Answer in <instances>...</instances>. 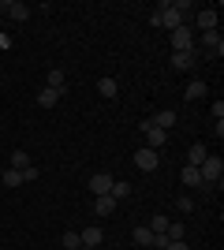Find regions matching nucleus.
I'll return each mask as SVG.
<instances>
[{"mask_svg": "<svg viewBox=\"0 0 224 250\" xmlns=\"http://www.w3.org/2000/svg\"><path fill=\"white\" fill-rule=\"evenodd\" d=\"M194 45L198 42H194V30L187 26V22L172 30V52H194Z\"/></svg>", "mask_w": 224, "mask_h": 250, "instance_id": "2", "label": "nucleus"}, {"mask_svg": "<svg viewBox=\"0 0 224 250\" xmlns=\"http://www.w3.org/2000/svg\"><path fill=\"white\" fill-rule=\"evenodd\" d=\"M146 228L153 231V235H164V228H168V217H153V220L146 224Z\"/></svg>", "mask_w": 224, "mask_h": 250, "instance_id": "24", "label": "nucleus"}, {"mask_svg": "<svg viewBox=\"0 0 224 250\" xmlns=\"http://www.w3.org/2000/svg\"><path fill=\"white\" fill-rule=\"evenodd\" d=\"M213 120H224V101H213Z\"/></svg>", "mask_w": 224, "mask_h": 250, "instance_id": "31", "label": "nucleus"}, {"mask_svg": "<svg viewBox=\"0 0 224 250\" xmlns=\"http://www.w3.org/2000/svg\"><path fill=\"white\" fill-rule=\"evenodd\" d=\"M79 239H82V247H90V250H97V243L105 239V231L97 228V224H90V228H82V231H79Z\"/></svg>", "mask_w": 224, "mask_h": 250, "instance_id": "11", "label": "nucleus"}, {"mask_svg": "<svg viewBox=\"0 0 224 250\" xmlns=\"http://www.w3.org/2000/svg\"><path fill=\"white\" fill-rule=\"evenodd\" d=\"M194 63H198V49L194 52H172V67L176 71H191Z\"/></svg>", "mask_w": 224, "mask_h": 250, "instance_id": "9", "label": "nucleus"}, {"mask_svg": "<svg viewBox=\"0 0 224 250\" xmlns=\"http://www.w3.org/2000/svg\"><path fill=\"white\" fill-rule=\"evenodd\" d=\"M183 22H187V19H183L180 11L172 8V0H161V4H157V26H164V30L172 34L176 26H183Z\"/></svg>", "mask_w": 224, "mask_h": 250, "instance_id": "1", "label": "nucleus"}, {"mask_svg": "<svg viewBox=\"0 0 224 250\" xmlns=\"http://www.w3.org/2000/svg\"><path fill=\"white\" fill-rule=\"evenodd\" d=\"M4 11H8L11 22H26V19H30V8H26L22 0H8V4H4Z\"/></svg>", "mask_w": 224, "mask_h": 250, "instance_id": "7", "label": "nucleus"}, {"mask_svg": "<svg viewBox=\"0 0 224 250\" xmlns=\"http://www.w3.org/2000/svg\"><path fill=\"white\" fill-rule=\"evenodd\" d=\"M135 247H153V231L142 224V228H135Z\"/></svg>", "mask_w": 224, "mask_h": 250, "instance_id": "22", "label": "nucleus"}, {"mask_svg": "<svg viewBox=\"0 0 224 250\" xmlns=\"http://www.w3.org/2000/svg\"><path fill=\"white\" fill-rule=\"evenodd\" d=\"M205 157H209V149H205L202 142H194V146L187 149V165H191V168H198V165L205 161Z\"/></svg>", "mask_w": 224, "mask_h": 250, "instance_id": "13", "label": "nucleus"}, {"mask_svg": "<svg viewBox=\"0 0 224 250\" xmlns=\"http://www.w3.org/2000/svg\"><path fill=\"white\" fill-rule=\"evenodd\" d=\"M164 250H191V247H187V239H176V243H168Z\"/></svg>", "mask_w": 224, "mask_h": 250, "instance_id": "30", "label": "nucleus"}, {"mask_svg": "<svg viewBox=\"0 0 224 250\" xmlns=\"http://www.w3.org/2000/svg\"><path fill=\"white\" fill-rule=\"evenodd\" d=\"M45 86H49V90H56L60 97H67V75L60 71V67H49V71H45Z\"/></svg>", "mask_w": 224, "mask_h": 250, "instance_id": "4", "label": "nucleus"}, {"mask_svg": "<svg viewBox=\"0 0 224 250\" xmlns=\"http://www.w3.org/2000/svg\"><path fill=\"white\" fill-rule=\"evenodd\" d=\"M164 235H168L172 243H176V239H187V228H183V220H168V228H164Z\"/></svg>", "mask_w": 224, "mask_h": 250, "instance_id": "19", "label": "nucleus"}, {"mask_svg": "<svg viewBox=\"0 0 224 250\" xmlns=\"http://www.w3.org/2000/svg\"><path fill=\"white\" fill-rule=\"evenodd\" d=\"M56 101H60V94H56V90H49V86H45V90H38V104H41V108H53Z\"/></svg>", "mask_w": 224, "mask_h": 250, "instance_id": "21", "label": "nucleus"}, {"mask_svg": "<svg viewBox=\"0 0 224 250\" xmlns=\"http://www.w3.org/2000/svg\"><path fill=\"white\" fill-rule=\"evenodd\" d=\"M183 187H191V190H202V172L191 165H183Z\"/></svg>", "mask_w": 224, "mask_h": 250, "instance_id": "12", "label": "nucleus"}, {"mask_svg": "<svg viewBox=\"0 0 224 250\" xmlns=\"http://www.w3.org/2000/svg\"><path fill=\"white\" fill-rule=\"evenodd\" d=\"M34 179H38V168H34V165L22 168V183H34Z\"/></svg>", "mask_w": 224, "mask_h": 250, "instance_id": "28", "label": "nucleus"}, {"mask_svg": "<svg viewBox=\"0 0 224 250\" xmlns=\"http://www.w3.org/2000/svg\"><path fill=\"white\" fill-rule=\"evenodd\" d=\"M116 202H123V198H131V183H123V179H112V190H108Z\"/></svg>", "mask_w": 224, "mask_h": 250, "instance_id": "18", "label": "nucleus"}, {"mask_svg": "<svg viewBox=\"0 0 224 250\" xmlns=\"http://www.w3.org/2000/svg\"><path fill=\"white\" fill-rule=\"evenodd\" d=\"M135 165H139L142 172H153V168L161 165V161H157V149H146V146H142L139 153H135Z\"/></svg>", "mask_w": 224, "mask_h": 250, "instance_id": "8", "label": "nucleus"}, {"mask_svg": "<svg viewBox=\"0 0 224 250\" xmlns=\"http://www.w3.org/2000/svg\"><path fill=\"white\" fill-rule=\"evenodd\" d=\"M194 19H198V30H202V34L217 30V11H198Z\"/></svg>", "mask_w": 224, "mask_h": 250, "instance_id": "15", "label": "nucleus"}, {"mask_svg": "<svg viewBox=\"0 0 224 250\" xmlns=\"http://www.w3.org/2000/svg\"><path fill=\"white\" fill-rule=\"evenodd\" d=\"M202 45H205V52H209L213 60H221V56H224V38H221V30L202 34Z\"/></svg>", "mask_w": 224, "mask_h": 250, "instance_id": "5", "label": "nucleus"}, {"mask_svg": "<svg viewBox=\"0 0 224 250\" xmlns=\"http://www.w3.org/2000/svg\"><path fill=\"white\" fill-rule=\"evenodd\" d=\"M172 8L180 11L183 19H191V11H194V4H191V0H172Z\"/></svg>", "mask_w": 224, "mask_h": 250, "instance_id": "26", "label": "nucleus"}, {"mask_svg": "<svg viewBox=\"0 0 224 250\" xmlns=\"http://www.w3.org/2000/svg\"><path fill=\"white\" fill-rule=\"evenodd\" d=\"M90 190H94V198L108 194V190H112V176H108V172H94V176H90Z\"/></svg>", "mask_w": 224, "mask_h": 250, "instance_id": "6", "label": "nucleus"}, {"mask_svg": "<svg viewBox=\"0 0 224 250\" xmlns=\"http://www.w3.org/2000/svg\"><path fill=\"white\" fill-rule=\"evenodd\" d=\"M4 187H22V172L8 168V172H4Z\"/></svg>", "mask_w": 224, "mask_h": 250, "instance_id": "23", "label": "nucleus"}, {"mask_svg": "<svg viewBox=\"0 0 224 250\" xmlns=\"http://www.w3.org/2000/svg\"><path fill=\"white\" fill-rule=\"evenodd\" d=\"M97 94L105 97V101H112V97L120 94V86H116V79H97Z\"/></svg>", "mask_w": 224, "mask_h": 250, "instance_id": "14", "label": "nucleus"}, {"mask_svg": "<svg viewBox=\"0 0 224 250\" xmlns=\"http://www.w3.org/2000/svg\"><path fill=\"white\" fill-rule=\"evenodd\" d=\"M183 97H187V101H198V97H205V83H202V79L187 83V94H183Z\"/></svg>", "mask_w": 224, "mask_h": 250, "instance_id": "20", "label": "nucleus"}, {"mask_svg": "<svg viewBox=\"0 0 224 250\" xmlns=\"http://www.w3.org/2000/svg\"><path fill=\"white\" fill-rule=\"evenodd\" d=\"M79 250H90V247H79Z\"/></svg>", "mask_w": 224, "mask_h": 250, "instance_id": "32", "label": "nucleus"}, {"mask_svg": "<svg viewBox=\"0 0 224 250\" xmlns=\"http://www.w3.org/2000/svg\"><path fill=\"white\" fill-rule=\"evenodd\" d=\"M116 206H120V202L112 198V194H101V198H94V213H97V217H112V213H116Z\"/></svg>", "mask_w": 224, "mask_h": 250, "instance_id": "10", "label": "nucleus"}, {"mask_svg": "<svg viewBox=\"0 0 224 250\" xmlns=\"http://www.w3.org/2000/svg\"><path fill=\"white\" fill-rule=\"evenodd\" d=\"M8 168H15V172H22V168H30V153H26V149H15V153L8 157Z\"/></svg>", "mask_w": 224, "mask_h": 250, "instance_id": "17", "label": "nucleus"}, {"mask_svg": "<svg viewBox=\"0 0 224 250\" xmlns=\"http://www.w3.org/2000/svg\"><path fill=\"white\" fill-rule=\"evenodd\" d=\"M153 127H161V131L176 127V108H161V112H157V120H153Z\"/></svg>", "mask_w": 224, "mask_h": 250, "instance_id": "16", "label": "nucleus"}, {"mask_svg": "<svg viewBox=\"0 0 224 250\" xmlns=\"http://www.w3.org/2000/svg\"><path fill=\"white\" fill-rule=\"evenodd\" d=\"M180 209H183V213H194V198H191V194H183V198H180Z\"/></svg>", "mask_w": 224, "mask_h": 250, "instance_id": "27", "label": "nucleus"}, {"mask_svg": "<svg viewBox=\"0 0 224 250\" xmlns=\"http://www.w3.org/2000/svg\"><path fill=\"white\" fill-rule=\"evenodd\" d=\"M82 239H79V231H64V250H79Z\"/></svg>", "mask_w": 224, "mask_h": 250, "instance_id": "25", "label": "nucleus"}, {"mask_svg": "<svg viewBox=\"0 0 224 250\" xmlns=\"http://www.w3.org/2000/svg\"><path fill=\"white\" fill-rule=\"evenodd\" d=\"M0 11H4V4H0Z\"/></svg>", "mask_w": 224, "mask_h": 250, "instance_id": "33", "label": "nucleus"}, {"mask_svg": "<svg viewBox=\"0 0 224 250\" xmlns=\"http://www.w3.org/2000/svg\"><path fill=\"white\" fill-rule=\"evenodd\" d=\"M139 131L146 135V149H161L164 142H168V131L153 127V120H142V127H139Z\"/></svg>", "mask_w": 224, "mask_h": 250, "instance_id": "3", "label": "nucleus"}, {"mask_svg": "<svg viewBox=\"0 0 224 250\" xmlns=\"http://www.w3.org/2000/svg\"><path fill=\"white\" fill-rule=\"evenodd\" d=\"M168 243H172L168 235H153V250H164V247H168Z\"/></svg>", "mask_w": 224, "mask_h": 250, "instance_id": "29", "label": "nucleus"}]
</instances>
